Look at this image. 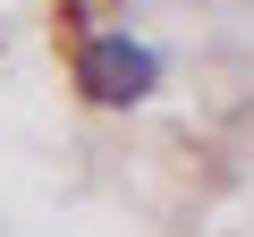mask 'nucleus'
Here are the masks:
<instances>
[{"label": "nucleus", "instance_id": "f257e3e1", "mask_svg": "<svg viewBox=\"0 0 254 237\" xmlns=\"http://www.w3.org/2000/svg\"><path fill=\"white\" fill-rule=\"evenodd\" d=\"M76 93L93 110H136L161 93V51L144 34H127V26H93L76 43Z\"/></svg>", "mask_w": 254, "mask_h": 237}]
</instances>
